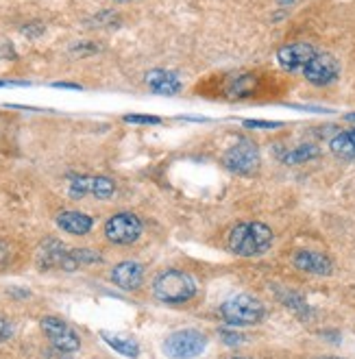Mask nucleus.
<instances>
[{
    "label": "nucleus",
    "instance_id": "f257e3e1",
    "mask_svg": "<svg viewBox=\"0 0 355 359\" xmlns=\"http://www.w3.org/2000/svg\"><path fill=\"white\" fill-rule=\"evenodd\" d=\"M229 250L238 257H255L262 255L273 244V231L264 222H242L229 233Z\"/></svg>",
    "mask_w": 355,
    "mask_h": 359
},
{
    "label": "nucleus",
    "instance_id": "f03ea898",
    "mask_svg": "<svg viewBox=\"0 0 355 359\" xmlns=\"http://www.w3.org/2000/svg\"><path fill=\"white\" fill-rule=\"evenodd\" d=\"M153 294L155 299L166 305H181L194 299L196 294V281L192 274L183 270H166L157 274L153 281Z\"/></svg>",
    "mask_w": 355,
    "mask_h": 359
},
{
    "label": "nucleus",
    "instance_id": "7ed1b4c3",
    "mask_svg": "<svg viewBox=\"0 0 355 359\" xmlns=\"http://www.w3.org/2000/svg\"><path fill=\"white\" fill-rule=\"evenodd\" d=\"M220 313L227 325L232 327H244V325H257L264 318V305L248 294H238L220 305Z\"/></svg>",
    "mask_w": 355,
    "mask_h": 359
},
{
    "label": "nucleus",
    "instance_id": "20e7f679",
    "mask_svg": "<svg viewBox=\"0 0 355 359\" xmlns=\"http://www.w3.org/2000/svg\"><path fill=\"white\" fill-rule=\"evenodd\" d=\"M205 346H207L205 333H201L196 329H181V331H175L166 337L161 344V351L170 359H194V357L203 355Z\"/></svg>",
    "mask_w": 355,
    "mask_h": 359
},
{
    "label": "nucleus",
    "instance_id": "39448f33",
    "mask_svg": "<svg viewBox=\"0 0 355 359\" xmlns=\"http://www.w3.org/2000/svg\"><path fill=\"white\" fill-rule=\"evenodd\" d=\"M142 236V220L131 211H120L105 222V238L112 244H133Z\"/></svg>",
    "mask_w": 355,
    "mask_h": 359
},
{
    "label": "nucleus",
    "instance_id": "423d86ee",
    "mask_svg": "<svg viewBox=\"0 0 355 359\" xmlns=\"http://www.w3.org/2000/svg\"><path fill=\"white\" fill-rule=\"evenodd\" d=\"M222 161L227 170H232L236 175H250V172H255L260 165V151L253 142L240 140L225 153Z\"/></svg>",
    "mask_w": 355,
    "mask_h": 359
},
{
    "label": "nucleus",
    "instance_id": "0eeeda50",
    "mask_svg": "<svg viewBox=\"0 0 355 359\" xmlns=\"http://www.w3.org/2000/svg\"><path fill=\"white\" fill-rule=\"evenodd\" d=\"M41 331L46 333L53 348H57L61 353H74V351L81 348L79 333L61 318H55V316H44V318H41Z\"/></svg>",
    "mask_w": 355,
    "mask_h": 359
},
{
    "label": "nucleus",
    "instance_id": "6e6552de",
    "mask_svg": "<svg viewBox=\"0 0 355 359\" xmlns=\"http://www.w3.org/2000/svg\"><path fill=\"white\" fill-rule=\"evenodd\" d=\"M114 192H116V183L109 177H90V175L70 177V187H68L70 198H83L92 194L100 201H105Z\"/></svg>",
    "mask_w": 355,
    "mask_h": 359
},
{
    "label": "nucleus",
    "instance_id": "1a4fd4ad",
    "mask_svg": "<svg viewBox=\"0 0 355 359\" xmlns=\"http://www.w3.org/2000/svg\"><path fill=\"white\" fill-rule=\"evenodd\" d=\"M338 72H340L338 59L327 53H316L303 68V76L312 86H329V83L338 79Z\"/></svg>",
    "mask_w": 355,
    "mask_h": 359
},
{
    "label": "nucleus",
    "instance_id": "9d476101",
    "mask_svg": "<svg viewBox=\"0 0 355 359\" xmlns=\"http://www.w3.org/2000/svg\"><path fill=\"white\" fill-rule=\"evenodd\" d=\"M314 55H316L314 46L307 44V41H297V44H288L279 48L277 61L286 72H297V70H303Z\"/></svg>",
    "mask_w": 355,
    "mask_h": 359
},
{
    "label": "nucleus",
    "instance_id": "9b49d317",
    "mask_svg": "<svg viewBox=\"0 0 355 359\" xmlns=\"http://www.w3.org/2000/svg\"><path fill=\"white\" fill-rule=\"evenodd\" d=\"M112 281L120 290H127V292L138 290L142 285V281H144V268H142V264L131 262V259L129 262H120L112 270Z\"/></svg>",
    "mask_w": 355,
    "mask_h": 359
},
{
    "label": "nucleus",
    "instance_id": "f8f14e48",
    "mask_svg": "<svg viewBox=\"0 0 355 359\" xmlns=\"http://www.w3.org/2000/svg\"><path fill=\"white\" fill-rule=\"evenodd\" d=\"M146 86L151 88L153 94H159V96H175L181 92L179 76L170 70H161V68H155L146 74Z\"/></svg>",
    "mask_w": 355,
    "mask_h": 359
},
{
    "label": "nucleus",
    "instance_id": "ddd939ff",
    "mask_svg": "<svg viewBox=\"0 0 355 359\" xmlns=\"http://www.w3.org/2000/svg\"><path fill=\"white\" fill-rule=\"evenodd\" d=\"M295 266L303 272H309V274H321V277H327L333 270V264L327 255L319 250H299L295 255Z\"/></svg>",
    "mask_w": 355,
    "mask_h": 359
},
{
    "label": "nucleus",
    "instance_id": "4468645a",
    "mask_svg": "<svg viewBox=\"0 0 355 359\" xmlns=\"http://www.w3.org/2000/svg\"><path fill=\"white\" fill-rule=\"evenodd\" d=\"M57 226L70 236H86L92 231L94 220L92 216L83 214V211H61L57 216Z\"/></svg>",
    "mask_w": 355,
    "mask_h": 359
},
{
    "label": "nucleus",
    "instance_id": "2eb2a0df",
    "mask_svg": "<svg viewBox=\"0 0 355 359\" xmlns=\"http://www.w3.org/2000/svg\"><path fill=\"white\" fill-rule=\"evenodd\" d=\"M66 252H68V248L61 244L59 240H46L44 244L39 246L37 264H39V268H44V270L59 268L61 262H64V257H66Z\"/></svg>",
    "mask_w": 355,
    "mask_h": 359
},
{
    "label": "nucleus",
    "instance_id": "dca6fc26",
    "mask_svg": "<svg viewBox=\"0 0 355 359\" xmlns=\"http://www.w3.org/2000/svg\"><path fill=\"white\" fill-rule=\"evenodd\" d=\"M102 342L109 344L116 353H120L122 357L135 359L140 355V344L133 340L131 335H122V333H112V331H100Z\"/></svg>",
    "mask_w": 355,
    "mask_h": 359
},
{
    "label": "nucleus",
    "instance_id": "f3484780",
    "mask_svg": "<svg viewBox=\"0 0 355 359\" xmlns=\"http://www.w3.org/2000/svg\"><path fill=\"white\" fill-rule=\"evenodd\" d=\"M329 149L340 159H355V129L338 133L329 142Z\"/></svg>",
    "mask_w": 355,
    "mask_h": 359
},
{
    "label": "nucleus",
    "instance_id": "a211bd4d",
    "mask_svg": "<svg viewBox=\"0 0 355 359\" xmlns=\"http://www.w3.org/2000/svg\"><path fill=\"white\" fill-rule=\"evenodd\" d=\"M319 155H321L319 146H314V144H303V146H297L295 151H290V153L283 157V161H286L288 165H297V163H305V161H309V159H314V157H319Z\"/></svg>",
    "mask_w": 355,
    "mask_h": 359
},
{
    "label": "nucleus",
    "instance_id": "6ab92c4d",
    "mask_svg": "<svg viewBox=\"0 0 355 359\" xmlns=\"http://www.w3.org/2000/svg\"><path fill=\"white\" fill-rule=\"evenodd\" d=\"M255 90V79H253V74H242V76H238V79H234L232 81V86H229V96H234V98H242V96H248L250 92Z\"/></svg>",
    "mask_w": 355,
    "mask_h": 359
},
{
    "label": "nucleus",
    "instance_id": "aec40b11",
    "mask_svg": "<svg viewBox=\"0 0 355 359\" xmlns=\"http://www.w3.org/2000/svg\"><path fill=\"white\" fill-rule=\"evenodd\" d=\"M122 120L127 124H161V118H157V116H140V114H129Z\"/></svg>",
    "mask_w": 355,
    "mask_h": 359
},
{
    "label": "nucleus",
    "instance_id": "412c9836",
    "mask_svg": "<svg viewBox=\"0 0 355 359\" xmlns=\"http://www.w3.org/2000/svg\"><path fill=\"white\" fill-rule=\"evenodd\" d=\"M244 126H248V129H279L281 122H270V120H244L242 122Z\"/></svg>",
    "mask_w": 355,
    "mask_h": 359
},
{
    "label": "nucleus",
    "instance_id": "4be33fe9",
    "mask_svg": "<svg viewBox=\"0 0 355 359\" xmlns=\"http://www.w3.org/2000/svg\"><path fill=\"white\" fill-rule=\"evenodd\" d=\"M220 335H222V340H225L229 346H238V344L244 342V335H240V333H236V331H222Z\"/></svg>",
    "mask_w": 355,
    "mask_h": 359
},
{
    "label": "nucleus",
    "instance_id": "5701e85b",
    "mask_svg": "<svg viewBox=\"0 0 355 359\" xmlns=\"http://www.w3.org/2000/svg\"><path fill=\"white\" fill-rule=\"evenodd\" d=\"M11 335H13L11 323H9L7 318H3V316H0V342H7Z\"/></svg>",
    "mask_w": 355,
    "mask_h": 359
},
{
    "label": "nucleus",
    "instance_id": "b1692460",
    "mask_svg": "<svg viewBox=\"0 0 355 359\" xmlns=\"http://www.w3.org/2000/svg\"><path fill=\"white\" fill-rule=\"evenodd\" d=\"M9 259H11V250H9V246H7L5 242H0V268L7 266Z\"/></svg>",
    "mask_w": 355,
    "mask_h": 359
},
{
    "label": "nucleus",
    "instance_id": "393cba45",
    "mask_svg": "<svg viewBox=\"0 0 355 359\" xmlns=\"http://www.w3.org/2000/svg\"><path fill=\"white\" fill-rule=\"evenodd\" d=\"M29 83L25 81H0V88H27Z\"/></svg>",
    "mask_w": 355,
    "mask_h": 359
},
{
    "label": "nucleus",
    "instance_id": "a878e982",
    "mask_svg": "<svg viewBox=\"0 0 355 359\" xmlns=\"http://www.w3.org/2000/svg\"><path fill=\"white\" fill-rule=\"evenodd\" d=\"M53 88H64V90H81L76 83H53Z\"/></svg>",
    "mask_w": 355,
    "mask_h": 359
},
{
    "label": "nucleus",
    "instance_id": "bb28decb",
    "mask_svg": "<svg viewBox=\"0 0 355 359\" xmlns=\"http://www.w3.org/2000/svg\"><path fill=\"white\" fill-rule=\"evenodd\" d=\"M48 359H70V355H68V353H61V351L55 348V353H51Z\"/></svg>",
    "mask_w": 355,
    "mask_h": 359
},
{
    "label": "nucleus",
    "instance_id": "cd10ccee",
    "mask_svg": "<svg viewBox=\"0 0 355 359\" xmlns=\"http://www.w3.org/2000/svg\"><path fill=\"white\" fill-rule=\"evenodd\" d=\"M292 3H295V0H279V5H281V7H288V5H292Z\"/></svg>",
    "mask_w": 355,
    "mask_h": 359
},
{
    "label": "nucleus",
    "instance_id": "c85d7f7f",
    "mask_svg": "<svg viewBox=\"0 0 355 359\" xmlns=\"http://www.w3.org/2000/svg\"><path fill=\"white\" fill-rule=\"evenodd\" d=\"M344 120H347V122H355V114H347Z\"/></svg>",
    "mask_w": 355,
    "mask_h": 359
},
{
    "label": "nucleus",
    "instance_id": "c756f323",
    "mask_svg": "<svg viewBox=\"0 0 355 359\" xmlns=\"http://www.w3.org/2000/svg\"><path fill=\"white\" fill-rule=\"evenodd\" d=\"M325 359H340V357H325Z\"/></svg>",
    "mask_w": 355,
    "mask_h": 359
},
{
    "label": "nucleus",
    "instance_id": "7c9ffc66",
    "mask_svg": "<svg viewBox=\"0 0 355 359\" xmlns=\"http://www.w3.org/2000/svg\"><path fill=\"white\" fill-rule=\"evenodd\" d=\"M116 3H127V0H116Z\"/></svg>",
    "mask_w": 355,
    "mask_h": 359
},
{
    "label": "nucleus",
    "instance_id": "2f4dec72",
    "mask_svg": "<svg viewBox=\"0 0 355 359\" xmlns=\"http://www.w3.org/2000/svg\"><path fill=\"white\" fill-rule=\"evenodd\" d=\"M234 359H242V357H234Z\"/></svg>",
    "mask_w": 355,
    "mask_h": 359
}]
</instances>
